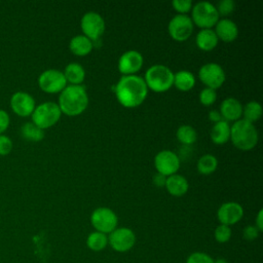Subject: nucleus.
Masks as SVG:
<instances>
[{"label":"nucleus","mask_w":263,"mask_h":263,"mask_svg":"<svg viewBox=\"0 0 263 263\" xmlns=\"http://www.w3.org/2000/svg\"><path fill=\"white\" fill-rule=\"evenodd\" d=\"M117 101L125 108L140 106L148 95L144 79L136 74L123 75L116 83L114 89Z\"/></svg>","instance_id":"nucleus-1"},{"label":"nucleus","mask_w":263,"mask_h":263,"mask_svg":"<svg viewBox=\"0 0 263 263\" xmlns=\"http://www.w3.org/2000/svg\"><path fill=\"white\" fill-rule=\"evenodd\" d=\"M62 113L68 116H77L88 106V95L83 85H67L59 96L57 103Z\"/></svg>","instance_id":"nucleus-2"},{"label":"nucleus","mask_w":263,"mask_h":263,"mask_svg":"<svg viewBox=\"0 0 263 263\" xmlns=\"http://www.w3.org/2000/svg\"><path fill=\"white\" fill-rule=\"evenodd\" d=\"M230 140L237 149L249 151L257 145L259 135L254 123L239 119L230 125Z\"/></svg>","instance_id":"nucleus-3"},{"label":"nucleus","mask_w":263,"mask_h":263,"mask_svg":"<svg viewBox=\"0 0 263 263\" xmlns=\"http://www.w3.org/2000/svg\"><path fill=\"white\" fill-rule=\"evenodd\" d=\"M143 79L148 89L155 92H164L173 86L174 73L167 66L155 64L147 69Z\"/></svg>","instance_id":"nucleus-4"},{"label":"nucleus","mask_w":263,"mask_h":263,"mask_svg":"<svg viewBox=\"0 0 263 263\" xmlns=\"http://www.w3.org/2000/svg\"><path fill=\"white\" fill-rule=\"evenodd\" d=\"M61 116L62 112L57 103L43 102L35 107L31 118L34 124L44 130L58 123Z\"/></svg>","instance_id":"nucleus-5"},{"label":"nucleus","mask_w":263,"mask_h":263,"mask_svg":"<svg viewBox=\"0 0 263 263\" xmlns=\"http://www.w3.org/2000/svg\"><path fill=\"white\" fill-rule=\"evenodd\" d=\"M219 17L216 6L209 1H199L191 8L192 23L201 29H212Z\"/></svg>","instance_id":"nucleus-6"},{"label":"nucleus","mask_w":263,"mask_h":263,"mask_svg":"<svg viewBox=\"0 0 263 263\" xmlns=\"http://www.w3.org/2000/svg\"><path fill=\"white\" fill-rule=\"evenodd\" d=\"M90 223L96 231L104 234L111 233L117 228L118 218L116 214L109 208L100 206L93 210L90 215Z\"/></svg>","instance_id":"nucleus-7"},{"label":"nucleus","mask_w":263,"mask_h":263,"mask_svg":"<svg viewBox=\"0 0 263 263\" xmlns=\"http://www.w3.org/2000/svg\"><path fill=\"white\" fill-rule=\"evenodd\" d=\"M38 85L46 93H60L66 86L64 73L58 69H47L38 76Z\"/></svg>","instance_id":"nucleus-8"},{"label":"nucleus","mask_w":263,"mask_h":263,"mask_svg":"<svg viewBox=\"0 0 263 263\" xmlns=\"http://www.w3.org/2000/svg\"><path fill=\"white\" fill-rule=\"evenodd\" d=\"M105 21L103 16L96 11H88L84 13L80 21V28L83 35L92 42L99 40L105 32Z\"/></svg>","instance_id":"nucleus-9"},{"label":"nucleus","mask_w":263,"mask_h":263,"mask_svg":"<svg viewBox=\"0 0 263 263\" xmlns=\"http://www.w3.org/2000/svg\"><path fill=\"white\" fill-rule=\"evenodd\" d=\"M198 78L205 85V87L216 90L223 85L226 75L221 65L212 62L200 67L198 71Z\"/></svg>","instance_id":"nucleus-10"},{"label":"nucleus","mask_w":263,"mask_h":263,"mask_svg":"<svg viewBox=\"0 0 263 263\" xmlns=\"http://www.w3.org/2000/svg\"><path fill=\"white\" fill-rule=\"evenodd\" d=\"M193 23L187 14H176L171 18L167 25L170 36L176 41H185L193 32Z\"/></svg>","instance_id":"nucleus-11"},{"label":"nucleus","mask_w":263,"mask_h":263,"mask_svg":"<svg viewBox=\"0 0 263 263\" xmlns=\"http://www.w3.org/2000/svg\"><path fill=\"white\" fill-rule=\"evenodd\" d=\"M181 165L179 155L171 150H161L154 157V166L157 173L168 177L178 172Z\"/></svg>","instance_id":"nucleus-12"},{"label":"nucleus","mask_w":263,"mask_h":263,"mask_svg":"<svg viewBox=\"0 0 263 263\" xmlns=\"http://www.w3.org/2000/svg\"><path fill=\"white\" fill-rule=\"evenodd\" d=\"M136 242V235L134 231L126 227L116 228L108 236V243L111 248L119 253L129 251Z\"/></svg>","instance_id":"nucleus-13"},{"label":"nucleus","mask_w":263,"mask_h":263,"mask_svg":"<svg viewBox=\"0 0 263 263\" xmlns=\"http://www.w3.org/2000/svg\"><path fill=\"white\" fill-rule=\"evenodd\" d=\"M9 105L14 114L21 117H28L32 115L36 107V102L29 92L17 90L10 97Z\"/></svg>","instance_id":"nucleus-14"},{"label":"nucleus","mask_w":263,"mask_h":263,"mask_svg":"<svg viewBox=\"0 0 263 263\" xmlns=\"http://www.w3.org/2000/svg\"><path fill=\"white\" fill-rule=\"evenodd\" d=\"M144 58L142 53L135 49L124 51L118 59V70L123 75H134L143 66Z\"/></svg>","instance_id":"nucleus-15"},{"label":"nucleus","mask_w":263,"mask_h":263,"mask_svg":"<svg viewBox=\"0 0 263 263\" xmlns=\"http://www.w3.org/2000/svg\"><path fill=\"white\" fill-rule=\"evenodd\" d=\"M243 216L242 206L235 201H227L222 203L217 211V218L220 224L231 226L238 221Z\"/></svg>","instance_id":"nucleus-16"},{"label":"nucleus","mask_w":263,"mask_h":263,"mask_svg":"<svg viewBox=\"0 0 263 263\" xmlns=\"http://www.w3.org/2000/svg\"><path fill=\"white\" fill-rule=\"evenodd\" d=\"M220 113L222 115L223 120L225 121H236L241 119L242 114V105L240 102L233 98L229 97L222 101L220 105Z\"/></svg>","instance_id":"nucleus-17"},{"label":"nucleus","mask_w":263,"mask_h":263,"mask_svg":"<svg viewBox=\"0 0 263 263\" xmlns=\"http://www.w3.org/2000/svg\"><path fill=\"white\" fill-rule=\"evenodd\" d=\"M215 33L218 39L224 42H232L238 36V28L236 24L227 17L221 18L215 25Z\"/></svg>","instance_id":"nucleus-18"},{"label":"nucleus","mask_w":263,"mask_h":263,"mask_svg":"<svg viewBox=\"0 0 263 263\" xmlns=\"http://www.w3.org/2000/svg\"><path fill=\"white\" fill-rule=\"evenodd\" d=\"M164 186L167 192L173 196H182L189 189V183L187 179L179 174H174L166 177Z\"/></svg>","instance_id":"nucleus-19"},{"label":"nucleus","mask_w":263,"mask_h":263,"mask_svg":"<svg viewBox=\"0 0 263 263\" xmlns=\"http://www.w3.org/2000/svg\"><path fill=\"white\" fill-rule=\"evenodd\" d=\"M69 48L70 51L75 55L83 57L88 54L92 50L93 42L83 34L76 35L71 38L69 42Z\"/></svg>","instance_id":"nucleus-20"},{"label":"nucleus","mask_w":263,"mask_h":263,"mask_svg":"<svg viewBox=\"0 0 263 263\" xmlns=\"http://www.w3.org/2000/svg\"><path fill=\"white\" fill-rule=\"evenodd\" d=\"M195 40H196V45L198 46V48L203 51L213 50L219 42V39H218L215 31L212 29H201L197 33Z\"/></svg>","instance_id":"nucleus-21"},{"label":"nucleus","mask_w":263,"mask_h":263,"mask_svg":"<svg viewBox=\"0 0 263 263\" xmlns=\"http://www.w3.org/2000/svg\"><path fill=\"white\" fill-rule=\"evenodd\" d=\"M64 76L67 80V83L69 82L72 85H80L84 78H85V70L82 67L81 64L72 62L69 63L64 70Z\"/></svg>","instance_id":"nucleus-22"},{"label":"nucleus","mask_w":263,"mask_h":263,"mask_svg":"<svg viewBox=\"0 0 263 263\" xmlns=\"http://www.w3.org/2000/svg\"><path fill=\"white\" fill-rule=\"evenodd\" d=\"M210 135L213 143L217 145H223L230 139V124L225 120L214 123Z\"/></svg>","instance_id":"nucleus-23"},{"label":"nucleus","mask_w":263,"mask_h":263,"mask_svg":"<svg viewBox=\"0 0 263 263\" xmlns=\"http://www.w3.org/2000/svg\"><path fill=\"white\" fill-rule=\"evenodd\" d=\"M195 84V76L192 72L187 70H181L174 73V83L173 85L176 86L181 91H188L190 90Z\"/></svg>","instance_id":"nucleus-24"},{"label":"nucleus","mask_w":263,"mask_h":263,"mask_svg":"<svg viewBox=\"0 0 263 263\" xmlns=\"http://www.w3.org/2000/svg\"><path fill=\"white\" fill-rule=\"evenodd\" d=\"M21 135L26 141L29 142H40L45 136L44 130L38 127L32 121L25 122L21 126Z\"/></svg>","instance_id":"nucleus-25"},{"label":"nucleus","mask_w":263,"mask_h":263,"mask_svg":"<svg viewBox=\"0 0 263 263\" xmlns=\"http://www.w3.org/2000/svg\"><path fill=\"white\" fill-rule=\"evenodd\" d=\"M176 137L181 144L185 146H190L196 142L197 133L193 126L189 124H183L178 127L176 132Z\"/></svg>","instance_id":"nucleus-26"},{"label":"nucleus","mask_w":263,"mask_h":263,"mask_svg":"<svg viewBox=\"0 0 263 263\" xmlns=\"http://www.w3.org/2000/svg\"><path fill=\"white\" fill-rule=\"evenodd\" d=\"M262 115V107L261 104L257 101H250L245 106H242V114L241 119L254 123L257 121Z\"/></svg>","instance_id":"nucleus-27"},{"label":"nucleus","mask_w":263,"mask_h":263,"mask_svg":"<svg viewBox=\"0 0 263 263\" xmlns=\"http://www.w3.org/2000/svg\"><path fill=\"white\" fill-rule=\"evenodd\" d=\"M218 166V159L213 154H203L197 160V171L201 175L213 174Z\"/></svg>","instance_id":"nucleus-28"},{"label":"nucleus","mask_w":263,"mask_h":263,"mask_svg":"<svg viewBox=\"0 0 263 263\" xmlns=\"http://www.w3.org/2000/svg\"><path fill=\"white\" fill-rule=\"evenodd\" d=\"M86 245L88 249H90L93 252H100L104 250L108 245V236L107 234H104L99 231L91 232L86 239Z\"/></svg>","instance_id":"nucleus-29"},{"label":"nucleus","mask_w":263,"mask_h":263,"mask_svg":"<svg viewBox=\"0 0 263 263\" xmlns=\"http://www.w3.org/2000/svg\"><path fill=\"white\" fill-rule=\"evenodd\" d=\"M214 236H215V239L220 243L227 242L231 237V229L227 225L220 224L219 226L216 227Z\"/></svg>","instance_id":"nucleus-30"},{"label":"nucleus","mask_w":263,"mask_h":263,"mask_svg":"<svg viewBox=\"0 0 263 263\" xmlns=\"http://www.w3.org/2000/svg\"><path fill=\"white\" fill-rule=\"evenodd\" d=\"M217 100V92L215 89L204 87L199 92V102L204 106H211Z\"/></svg>","instance_id":"nucleus-31"},{"label":"nucleus","mask_w":263,"mask_h":263,"mask_svg":"<svg viewBox=\"0 0 263 263\" xmlns=\"http://www.w3.org/2000/svg\"><path fill=\"white\" fill-rule=\"evenodd\" d=\"M216 8L219 13V16H225L233 12V10L235 9V2L233 0H221L216 6Z\"/></svg>","instance_id":"nucleus-32"},{"label":"nucleus","mask_w":263,"mask_h":263,"mask_svg":"<svg viewBox=\"0 0 263 263\" xmlns=\"http://www.w3.org/2000/svg\"><path fill=\"white\" fill-rule=\"evenodd\" d=\"M186 263H214V259L205 253L195 252L187 258Z\"/></svg>","instance_id":"nucleus-33"},{"label":"nucleus","mask_w":263,"mask_h":263,"mask_svg":"<svg viewBox=\"0 0 263 263\" xmlns=\"http://www.w3.org/2000/svg\"><path fill=\"white\" fill-rule=\"evenodd\" d=\"M174 9L179 12V14H186L191 10L193 4L191 0H174L172 2Z\"/></svg>","instance_id":"nucleus-34"},{"label":"nucleus","mask_w":263,"mask_h":263,"mask_svg":"<svg viewBox=\"0 0 263 263\" xmlns=\"http://www.w3.org/2000/svg\"><path fill=\"white\" fill-rule=\"evenodd\" d=\"M12 147H13L12 140L4 134L0 135V155L5 156L9 154L12 151Z\"/></svg>","instance_id":"nucleus-35"},{"label":"nucleus","mask_w":263,"mask_h":263,"mask_svg":"<svg viewBox=\"0 0 263 263\" xmlns=\"http://www.w3.org/2000/svg\"><path fill=\"white\" fill-rule=\"evenodd\" d=\"M260 231L257 229V227L255 225H249L247 227L243 228L242 231V235L243 238L247 240H254L259 236Z\"/></svg>","instance_id":"nucleus-36"},{"label":"nucleus","mask_w":263,"mask_h":263,"mask_svg":"<svg viewBox=\"0 0 263 263\" xmlns=\"http://www.w3.org/2000/svg\"><path fill=\"white\" fill-rule=\"evenodd\" d=\"M9 123H10L9 114L4 109H0V135L4 134V132L9 126Z\"/></svg>","instance_id":"nucleus-37"},{"label":"nucleus","mask_w":263,"mask_h":263,"mask_svg":"<svg viewBox=\"0 0 263 263\" xmlns=\"http://www.w3.org/2000/svg\"><path fill=\"white\" fill-rule=\"evenodd\" d=\"M165 181H166V177L159 173H156L153 176V183L157 187H163L165 185Z\"/></svg>","instance_id":"nucleus-38"},{"label":"nucleus","mask_w":263,"mask_h":263,"mask_svg":"<svg viewBox=\"0 0 263 263\" xmlns=\"http://www.w3.org/2000/svg\"><path fill=\"white\" fill-rule=\"evenodd\" d=\"M209 119H210L212 122H214V123H217V122L223 120L220 111H219V110H215V109H214V110H211V111L209 112Z\"/></svg>","instance_id":"nucleus-39"},{"label":"nucleus","mask_w":263,"mask_h":263,"mask_svg":"<svg viewBox=\"0 0 263 263\" xmlns=\"http://www.w3.org/2000/svg\"><path fill=\"white\" fill-rule=\"evenodd\" d=\"M255 226L257 227V229L261 232L263 230V210H260L257 214L256 217V222H255Z\"/></svg>","instance_id":"nucleus-40"},{"label":"nucleus","mask_w":263,"mask_h":263,"mask_svg":"<svg viewBox=\"0 0 263 263\" xmlns=\"http://www.w3.org/2000/svg\"><path fill=\"white\" fill-rule=\"evenodd\" d=\"M214 263H228V262H227V260L224 259V258H218L217 260L214 261Z\"/></svg>","instance_id":"nucleus-41"}]
</instances>
